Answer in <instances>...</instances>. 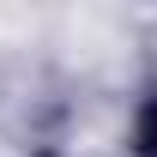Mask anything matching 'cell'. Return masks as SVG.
<instances>
[{
	"label": "cell",
	"instance_id": "6da1fadb",
	"mask_svg": "<svg viewBox=\"0 0 157 157\" xmlns=\"http://www.w3.org/2000/svg\"><path fill=\"white\" fill-rule=\"evenodd\" d=\"M139 139H145V157H157V103L145 109V121H139Z\"/></svg>",
	"mask_w": 157,
	"mask_h": 157
}]
</instances>
